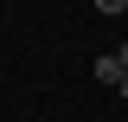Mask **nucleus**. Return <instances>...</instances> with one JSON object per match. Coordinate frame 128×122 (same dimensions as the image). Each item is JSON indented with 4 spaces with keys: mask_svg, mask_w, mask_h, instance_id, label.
<instances>
[{
    "mask_svg": "<svg viewBox=\"0 0 128 122\" xmlns=\"http://www.w3.org/2000/svg\"><path fill=\"white\" fill-rule=\"evenodd\" d=\"M90 71H96V77H102V84H115V77H122V64H115V51H109V58H96V64H90Z\"/></svg>",
    "mask_w": 128,
    "mask_h": 122,
    "instance_id": "obj_1",
    "label": "nucleus"
},
{
    "mask_svg": "<svg viewBox=\"0 0 128 122\" xmlns=\"http://www.w3.org/2000/svg\"><path fill=\"white\" fill-rule=\"evenodd\" d=\"M96 13H109V19H115V13H128V0H96Z\"/></svg>",
    "mask_w": 128,
    "mask_h": 122,
    "instance_id": "obj_2",
    "label": "nucleus"
},
{
    "mask_svg": "<svg viewBox=\"0 0 128 122\" xmlns=\"http://www.w3.org/2000/svg\"><path fill=\"white\" fill-rule=\"evenodd\" d=\"M115 90H122V96H128V71H122V77H115Z\"/></svg>",
    "mask_w": 128,
    "mask_h": 122,
    "instance_id": "obj_3",
    "label": "nucleus"
},
{
    "mask_svg": "<svg viewBox=\"0 0 128 122\" xmlns=\"http://www.w3.org/2000/svg\"><path fill=\"white\" fill-rule=\"evenodd\" d=\"M115 64H122V71H128V45H122V51H115Z\"/></svg>",
    "mask_w": 128,
    "mask_h": 122,
    "instance_id": "obj_4",
    "label": "nucleus"
}]
</instances>
